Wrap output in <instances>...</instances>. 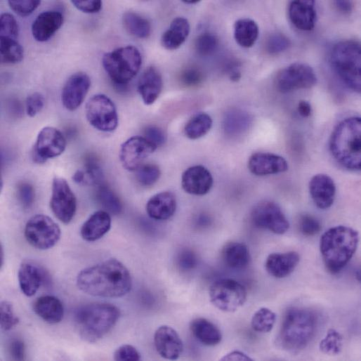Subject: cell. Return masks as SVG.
<instances>
[{"label":"cell","instance_id":"cell-6","mask_svg":"<svg viewBox=\"0 0 361 361\" xmlns=\"http://www.w3.org/2000/svg\"><path fill=\"white\" fill-rule=\"evenodd\" d=\"M332 67L342 81L353 91H361V48L359 42L342 41L332 48Z\"/></svg>","mask_w":361,"mask_h":361},{"label":"cell","instance_id":"cell-37","mask_svg":"<svg viewBox=\"0 0 361 361\" xmlns=\"http://www.w3.org/2000/svg\"><path fill=\"white\" fill-rule=\"evenodd\" d=\"M23 56V48L16 39L1 37V62L2 63H18L22 61Z\"/></svg>","mask_w":361,"mask_h":361},{"label":"cell","instance_id":"cell-31","mask_svg":"<svg viewBox=\"0 0 361 361\" xmlns=\"http://www.w3.org/2000/svg\"><path fill=\"white\" fill-rule=\"evenodd\" d=\"M221 256L225 264L232 269H244L250 261L249 251L247 245L237 242L225 244Z\"/></svg>","mask_w":361,"mask_h":361},{"label":"cell","instance_id":"cell-24","mask_svg":"<svg viewBox=\"0 0 361 361\" xmlns=\"http://www.w3.org/2000/svg\"><path fill=\"white\" fill-rule=\"evenodd\" d=\"M289 15L294 25L303 31L312 30L316 22L317 14L313 0L294 1L289 7Z\"/></svg>","mask_w":361,"mask_h":361},{"label":"cell","instance_id":"cell-15","mask_svg":"<svg viewBox=\"0 0 361 361\" xmlns=\"http://www.w3.org/2000/svg\"><path fill=\"white\" fill-rule=\"evenodd\" d=\"M157 147L143 136H133L124 141L120 147L119 159L123 167L129 171H137L144 160Z\"/></svg>","mask_w":361,"mask_h":361},{"label":"cell","instance_id":"cell-23","mask_svg":"<svg viewBox=\"0 0 361 361\" xmlns=\"http://www.w3.org/2000/svg\"><path fill=\"white\" fill-rule=\"evenodd\" d=\"M299 261V254L296 251L272 253L265 260V268L273 277L283 278L294 270Z\"/></svg>","mask_w":361,"mask_h":361},{"label":"cell","instance_id":"cell-34","mask_svg":"<svg viewBox=\"0 0 361 361\" xmlns=\"http://www.w3.org/2000/svg\"><path fill=\"white\" fill-rule=\"evenodd\" d=\"M122 21L126 30L137 38H147L150 34V22L136 13L131 11L125 13Z\"/></svg>","mask_w":361,"mask_h":361},{"label":"cell","instance_id":"cell-22","mask_svg":"<svg viewBox=\"0 0 361 361\" xmlns=\"http://www.w3.org/2000/svg\"><path fill=\"white\" fill-rule=\"evenodd\" d=\"M176 205V198L173 192H160L148 199L146 204V212L152 219L165 221L173 216Z\"/></svg>","mask_w":361,"mask_h":361},{"label":"cell","instance_id":"cell-2","mask_svg":"<svg viewBox=\"0 0 361 361\" xmlns=\"http://www.w3.org/2000/svg\"><path fill=\"white\" fill-rule=\"evenodd\" d=\"M358 241V232L348 226L337 225L325 231L320 238V250L327 271L339 273L354 255Z\"/></svg>","mask_w":361,"mask_h":361},{"label":"cell","instance_id":"cell-9","mask_svg":"<svg viewBox=\"0 0 361 361\" xmlns=\"http://www.w3.org/2000/svg\"><path fill=\"white\" fill-rule=\"evenodd\" d=\"M24 233L28 243L41 250L54 247L61 236L58 225L49 216L44 214L32 216L25 225Z\"/></svg>","mask_w":361,"mask_h":361},{"label":"cell","instance_id":"cell-12","mask_svg":"<svg viewBox=\"0 0 361 361\" xmlns=\"http://www.w3.org/2000/svg\"><path fill=\"white\" fill-rule=\"evenodd\" d=\"M251 219L258 228L282 235L289 228V223L280 207L271 201L258 203L252 209Z\"/></svg>","mask_w":361,"mask_h":361},{"label":"cell","instance_id":"cell-14","mask_svg":"<svg viewBox=\"0 0 361 361\" xmlns=\"http://www.w3.org/2000/svg\"><path fill=\"white\" fill-rule=\"evenodd\" d=\"M66 140L61 131L52 126L43 128L38 133L32 152V158L37 164L60 155L65 150Z\"/></svg>","mask_w":361,"mask_h":361},{"label":"cell","instance_id":"cell-30","mask_svg":"<svg viewBox=\"0 0 361 361\" xmlns=\"http://www.w3.org/2000/svg\"><path fill=\"white\" fill-rule=\"evenodd\" d=\"M190 329L193 336L204 345L214 346L221 341L220 329L206 318L193 319L190 322Z\"/></svg>","mask_w":361,"mask_h":361},{"label":"cell","instance_id":"cell-5","mask_svg":"<svg viewBox=\"0 0 361 361\" xmlns=\"http://www.w3.org/2000/svg\"><path fill=\"white\" fill-rule=\"evenodd\" d=\"M317 317L310 310L291 307L284 316L278 342L281 347L290 352L304 349L313 339L317 327Z\"/></svg>","mask_w":361,"mask_h":361},{"label":"cell","instance_id":"cell-28","mask_svg":"<svg viewBox=\"0 0 361 361\" xmlns=\"http://www.w3.org/2000/svg\"><path fill=\"white\" fill-rule=\"evenodd\" d=\"M33 310L39 317L49 324L60 322L64 315L62 302L51 295H44L36 299L33 303Z\"/></svg>","mask_w":361,"mask_h":361},{"label":"cell","instance_id":"cell-59","mask_svg":"<svg viewBox=\"0 0 361 361\" xmlns=\"http://www.w3.org/2000/svg\"><path fill=\"white\" fill-rule=\"evenodd\" d=\"M72 180L78 185H87L86 175L84 170L78 169L76 171L72 176Z\"/></svg>","mask_w":361,"mask_h":361},{"label":"cell","instance_id":"cell-61","mask_svg":"<svg viewBox=\"0 0 361 361\" xmlns=\"http://www.w3.org/2000/svg\"><path fill=\"white\" fill-rule=\"evenodd\" d=\"M199 1H197V0H184L183 1V2H184L185 4H197L198 3Z\"/></svg>","mask_w":361,"mask_h":361},{"label":"cell","instance_id":"cell-38","mask_svg":"<svg viewBox=\"0 0 361 361\" xmlns=\"http://www.w3.org/2000/svg\"><path fill=\"white\" fill-rule=\"evenodd\" d=\"M276 321V315L268 308H261L253 315L251 321L252 329L260 333L270 332Z\"/></svg>","mask_w":361,"mask_h":361},{"label":"cell","instance_id":"cell-36","mask_svg":"<svg viewBox=\"0 0 361 361\" xmlns=\"http://www.w3.org/2000/svg\"><path fill=\"white\" fill-rule=\"evenodd\" d=\"M211 126V117L206 113L200 112L194 115L186 123L185 134L190 139H197L206 134Z\"/></svg>","mask_w":361,"mask_h":361},{"label":"cell","instance_id":"cell-39","mask_svg":"<svg viewBox=\"0 0 361 361\" xmlns=\"http://www.w3.org/2000/svg\"><path fill=\"white\" fill-rule=\"evenodd\" d=\"M320 350L324 354L335 355L342 349V336L334 329H329L319 345Z\"/></svg>","mask_w":361,"mask_h":361},{"label":"cell","instance_id":"cell-42","mask_svg":"<svg viewBox=\"0 0 361 361\" xmlns=\"http://www.w3.org/2000/svg\"><path fill=\"white\" fill-rule=\"evenodd\" d=\"M85 173L87 185H100L103 183V173L98 160L93 155H88L85 159Z\"/></svg>","mask_w":361,"mask_h":361},{"label":"cell","instance_id":"cell-44","mask_svg":"<svg viewBox=\"0 0 361 361\" xmlns=\"http://www.w3.org/2000/svg\"><path fill=\"white\" fill-rule=\"evenodd\" d=\"M0 22L1 37L16 39L19 27L15 18L10 13H4L1 15Z\"/></svg>","mask_w":361,"mask_h":361},{"label":"cell","instance_id":"cell-33","mask_svg":"<svg viewBox=\"0 0 361 361\" xmlns=\"http://www.w3.org/2000/svg\"><path fill=\"white\" fill-rule=\"evenodd\" d=\"M251 120L250 116L247 112L239 110H232L225 116L224 131L229 136L240 135L248 129Z\"/></svg>","mask_w":361,"mask_h":361},{"label":"cell","instance_id":"cell-51","mask_svg":"<svg viewBox=\"0 0 361 361\" xmlns=\"http://www.w3.org/2000/svg\"><path fill=\"white\" fill-rule=\"evenodd\" d=\"M44 98L39 92H34L27 96L25 102L26 112L28 116L33 117L39 113L44 106Z\"/></svg>","mask_w":361,"mask_h":361},{"label":"cell","instance_id":"cell-26","mask_svg":"<svg viewBox=\"0 0 361 361\" xmlns=\"http://www.w3.org/2000/svg\"><path fill=\"white\" fill-rule=\"evenodd\" d=\"M111 228V217L104 210L93 213L82 225L80 234L87 242H94L103 237Z\"/></svg>","mask_w":361,"mask_h":361},{"label":"cell","instance_id":"cell-60","mask_svg":"<svg viewBox=\"0 0 361 361\" xmlns=\"http://www.w3.org/2000/svg\"><path fill=\"white\" fill-rule=\"evenodd\" d=\"M209 218L205 216H202V217L201 216L198 219V223L201 226H202L203 225L207 224L209 223Z\"/></svg>","mask_w":361,"mask_h":361},{"label":"cell","instance_id":"cell-50","mask_svg":"<svg viewBox=\"0 0 361 361\" xmlns=\"http://www.w3.org/2000/svg\"><path fill=\"white\" fill-rule=\"evenodd\" d=\"M18 199L24 208H29L32 206L35 192L33 186L27 182H21L17 188Z\"/></svg>","mask_w":361,"mask_h":361},{"label":"cell","instance_id":"cell-1","mask_svg":"<svg viewBox=\"0 0 361 361\" xmlns=\"http://www.w3.org/2000/svg\"><path fill=\"white\" fill-rule=\"evenodd\" d=\"M77 286L93 296L119 298L130 291L132 280L122 262L110 258L81 270L77 277Z\"/></svg>","mask_w":361,"mask_h":361},{"label":"cell","instance_id":"cell-25","mask_svg":"<svg viewBox=\"0 0 361 361\" xmlns=\"http://www.w3.org/2000/svg\"><path fill=\"white\" fill-rule=\"evenodd\" d=\"M163 86L160 72L155 67L150 66L145 70L138 82V91L143 103L151 105L159 97Z\"/></svg>","mask_w":361,"mask_h":361},{"label":"cell","instance_id":"cell-57","mask_svg":"<svg viewBox=\"0 0 361 361\" xmlns=\"http://www.w3.org/2000/svg\"><path fill=\"white\" fill-rule=\"evenodd\" d=\"M297 110L299 114L303 117H309L312 112L310 104L306 100L299 101Z\"/></svg>","mask_w":361,"mask_h":361},{"label":"cell","instance_id":"cell-21","mask_svg":"<svg viewBox=\"0 0 361 361\" xmlns=\"http://www.w3.org/2000/svg\"><path fill=\"white\" fill-rule=\"evenodd\" d=\"M63 23V14L56 11L41 13L32 25V33L34 39L39 42L48 41L60 29Z\"/></svg>","mask_w":361,"mask_h":361},{"label":"cell","instance_id":"cell-32","mask_svg":"<svg viewBox=\"0 0 361 361\" xmlns=\"http://www.w3.org/2000/svg\"><path fill=\"white\" fill-rule=\"evenodd\" d=\"M258 36V27L255 21L249 18L237 20L234 25V37L243 48L254 46Z\"/></svg>","mask_w":361,"mask_h":361},{"label":"cell","instance_id":"cell-47","mask_svg":"<svg viewBox=\"0 0 361 361\" xmlns=\"http://www.w3.org/2000/svg\"><path fill=\"white\" fill-rule=\"evenodd\" d=\"M8 4L10 8L20 16H27L35 11L41 4L39 0H9Z\"/></svg>","mask_w":361,"mask_h":361},{"label":"cell","instance_id":"cell-17","mask_svg":"<svg viewBox=\"0 0 361 361\" xmlns=\"http://www.w3.org/2000/svg\"><path fill=\"white\" fill-rule=\"evenodd\" d=\"M154 343L157 353L164 359H178L183 349V344L176 331L168 325L157 329L154 334Z\"/></svg>","mask_w":361,"mask_h":361},{"label":"cell","instance_id":"cell-49","mask_svg":"<svg viewBox=\"0 0 361 361\" xmlns=\"http://www.w3.org/2000/svg\"><path fill=\"white\" fill-rule=\"evenodd\" d=\"M203 78L202 71L194 67L185 69L180 76V83L186 87H193L200 84Z\"/></svg>","mask_w":361,"mask_h":361},{"label":"cell","instance_id":"cell-19","mask_svg":"<svg viewBox=\"0 0 361 361\" xmlns=\"http://www.w3.org/2000/svg\"><path fill=\"white\" fill-rule=\"evenodd\" d=\"M286 159L277 155L270 152H256L249 157L248 168L256 176H266L283 173L288 170Z\"/></svg>","mask_w":361,"mask_h":361},{"label":"cell","instance_id":"cell-10","mask_svg":"<svg viewBox=\"0 0 361 361\" xmlns=\"http://www.w3.org/2000/svg\"><path fill=\"white\" fill-rule=\"evenodd\" d=\"M85 114L88 123L100 131L112 132L118 126L116 107L104 94H96L89 98L85 106Z\"/></svg>","mask_w":361,"mask_h":361},{"label":"cell","instance_id":"cell-48","mask_svg":"<svg viewBox=\"0 0 361 361\" xmlns=\"http://www.w3.org/2000/svg\"><path fill=\"white\" fill-rule=\"evenodd\" d=\"M290 45L289 39L282 34H272L267 41L266 49L270 54L281 53Z\"/></svg>","mask_w":361,"mask_h":361},{"label":"cell","instance_id":"cell-8","mask_svg":"<svg viewBox=\"0 0 361 361\" xmlns=\"http://www.w3.org/2000/svg\"><path fill=\"white\" fill-rule=\"evenodd\" d=\"M211 303L218 310L232 313L246 302L247 291L239 282L232 279H220L211 284L209 291Z\"/></svg>","mask_w":361,"mask_h":361},{"label":"cell","instance_id":"cell-41","mask_svg":"<svg viewBox=\"0 0 361 361\" xmlns=\"http://www.w3.org/2000/svg\"><path fill=\"white\" fill-rule=\"evenodd\" d=\"M218 47V39L216 37L209 32H204L199 34L195 42L196 52L202 56L211 55Z\"/></svg>","mask_w":361,"mask_h":361},{"label":"cell","instance_id":"cell-43","mask_svg":"<svg viewBox=\"0 0 361 361\" xmlns=\"http://www.w3.org/2000/svg\"><path fill=\"white\" fill-rule=\"evenodd\" d=\"M1 327L4 331L11 330L19 322V318L15 315L13 306L7 301L1 302Z\"/></svg>","mask_w":361,"mask_h":361},{"label":"cell","instance_id":"cell-7","mask_svg":"<svg viewBox=\"0 0 361 361\" xmlns=\"http://www.w3.org/2000/svg\"><path fill=\"white\" fill-rule=\"evenodd\" d=\"M102 64L112 81L124 85L131 81L139 72L142 57L136 47L122 46L104 54Z\"/></svg>","mask_w":361,"mask_h":361},{"label":"cell","instance_id":"cell-4","mask_svg":"<svg viewBox=\"0 0 361 361\" xmlns=\"http://www.w3.org/2000/svg\"><path fill=\"white\" fill-rule=\"evenodd\" d=\"M361 119L351 117L342 120L334 129L330 140V152L343 167L357 171L361 167Z\"/></svg>","mask_w":361,"mask_h":361},{"label":"cell","instance_id":"cell-45","mask_svg":"<svg viewBox=\"0 0 361 361\" xmlns=\"http://www.w3.org/2000/svg\"><path fill=\"white\" fill-rule=\"evenodd\" d=\"M298 227L301 232L306 236L315 235L321 230L320 221L309 214H303L300 216Z\"/></svg>","mask_w":361,"mask_h":361},{"label":"cell","instance_id":"cell-46","mask_svg":"<svg viewBox=\"0 0 361 361\" xmlns=\"http://www.w3.org/2000/svg\"><path fill=\"white\" fill-rule=\"evenodd\" d=\"M176 261L178 266L183 271L193 270L198 263L196 254L190 249H181L178 254Z\"/></svg>","mask_w":361,"mask_h":361},{"label":"cell","instance_id":"cell-20","mask_svg":"<svg viewBox=\"0 0 361 361\" xmlns=\"http://www.w3.org/2000/svg\"><path fill=\"white\" fill-rule=\"evenodd\" d=\"M309 192L315 204L321 209H326L334 203L336 185L330 176L319 173L311 178L309 182Z\"/></svg>","mask_w":361,"mask_h":361},{"label":"cell","instance_id":"cell-3","mask_svg":"<svg viewBox=\"0 0 361 361\" xmlns=\"http://www.w3.org/2000/svg\"><path fill=\"white\" fill-rule=\"evenodd\" d=\"M119 316L120 310L114 305L92 303L77 310L74 323L81 339L96 343L112 330Z\"/></svg>","mask_w":361,"mask_h":361},{"label":"cell","instance_id":"cell-13","mask_svg":"<svg viewBox=\"0 0 361 361\" xmlns=\"http://www.w3.org/2000/svg\"><path fill=\"white\" fill-rule=\"evenodd\" d=\"M50 207L55 216L65 224H68L75 214L77 199L63 178L55 177L53 180Z\"/></svg>","mask_w":361,"mask_h":361},{"label":"cell","instance_id":"cell-11","mask_svg":"<svg viewBox=\"0 0 361 361\" xmlns=\"http://www.w3.org/2000/svg\"><path fill=\"white\" fill-rule=\"evenodd\" d=\"M317 82L313 68L305 63H295L282 70L276 76L275 86L282 93L310 88Z\"/></svg>","mask_w":361,"mask_h":361},{"label":"cell","instance_id":"cell-29","mask_svg":"<svg viewBox=\"0 0 361 361\" xmlns=\"http://www.w3.org/2000/svg\"><path fill=\"white\" fill-rule=\"evenodd\" d=\"M190 33L188 20L183 17L174 18L169 27L162 36V46L168 50L179 48L186 40Z\"/></svg>","mask_w":361,"mask_h":361},{"label":"cell","instance_id":"cell-56","mask_svg":"<svg viewBox=\"0 0 361 361\" xmlns=\"http://www.w3.org/2000/svg\"><path fill=\"white\" fill-rule=\"evenodd\" d=\"M221 360H253L251 357H250L246 353L239 351V350H233L230 353L225 355L223 357L221 358Z\"/></svg>","mask_w":361,"mask_h":361},{"label":"cell","instance_id":"cell-27","mask_svg":"<svg viewBox=\"0 0 361 361\" xmlns=\"http://www.w3.org/2000/svg\"><path fill=\"white\" fill-rule=\"evenodd\" d=\"M41 270L31 261H24L20 264L18 278L20 289L25 296H32L39 290L44 280Z\"/></svg>","mask_w":361,"mask_h":361},{"label":"cell","instance_id":"cell-16","mask_svg":"<svg viewBox=\"0 0 361 361\" xmlns=\"http://www.w3.org/2000/svg\"><path fill=\"white\" fill-rule=\"evenodd\" d=\"M91 86L88 75L83 72L72 74L66 81L61 93V101L69 111L77 110L83 103Z\"/></svg>","mask_w":361,"mask_h":361},{"label":"cell","instance_id":"cell-35","mask_svg":"<svg viewBox=\"0 0 361 361\" xmlns=\"http://www.w3.org/2000/svg\"><path fill=\"white\" fill-rule=\"evenodd\" d=\"M96 199L110 214L118 215L122 211V204L119 197L107 185L100 183L96 190Z\"/></svg>","mask_w":361,"mask_h":361},{"label":"cell","instance_id":"cell-62","mask_svg":"<svg viewBox=\"0 0 361 361\" xmlns=\"http://www.w3.org/2000/svg\"><path fill=\"white\" fill-rule=\"evenodd\" d=\"M1 266L3 265L4 263V251H3V249H2V247H1Z\"/></svg>","mask_w":361,"mask_h":361},{"label":"cell","instance_id":"cell-40","mask_svg":"<svg viewBox=\"0 0 361 361\" xmlns=\"http://www.w3.org/2000/svg\"><path fill=\"white\" fill-rule=\"evenodd\" d=\"M136 171L137 180L143 186L153 185L161 175L159 168L154 164H143Z\"/></svg>","mask_w":361,"mask_h":361},{"label":"cell","instance_id":"cell-18","mask_svg":"<svg viewBox=\"0 0 361 361\" xmlns=\"http://www.w3.org/2000/svg\"><path fill=\"white\" fill-rule=\"evenodd\" d=\"M214 183L210 171L204 166L196 165L188 168L182 174L181 185L189 194L204 195L209 192Z\"/></svg>","mask_w":361,"mask_h":361},{"label":"cell","instance_id":"cell-52","mask_svg":"<svg viewBox=\"0 0 361 361\" xmlns=\"http://www.w3.org/2000/svg\"><path fill=\"white\" fill-rule=\"evenodd\" d=\"M141 358L140 353L131 345L125 344L119 347L114 353V360L119 361H136Z\"/></svg>","mask_w":361,"mask_h":361},{"label":"cell","instance_id":"cell-58","mask_svg":"<svg viewBox=\"0 0 361 361\" xmlns=\"http://www.w3.org/2000/svg\"><path fill=\"white\" fill-rule=\"evenodd\" d=\"M334 4L338 10L344 14H348L350 13L353 9L352 2L349 1L339 0L336 1Z\"/></svg>","mask_w":361,"mask_h":361},{"label":"cell","instance_id":"cell-55","mask_svg":"<svg viewBox=\"0 0 361 361\" xmlns=\"http://www.w3.org/2000/svg\"><path fill=\"white\" fill-rule=\"evenodd\" d=\"M71 2L78 10L86 13H98L102 8L103 5L100 0H73Z\"/></svg>","mask_w":361,"mask_h":361},{"label":"cell","instance_id":"cell-54","mask_svg":"<svg viewBox=\"0 0 361 361\" xmlns=\"http://www.w3.org/2000/svg\"><path fill=\"white\" fill-rule=\"evenodd\" d=\"M8 351L11 358L13 360H24L25 359V344L20 339L15 338L10 341Z\"/></svg>","mask_w":361,"mask_h":361},{"label":"cell","instance_id":"cell-53","mask_svg":"<svg viewBox=\"0 0 361 361\" xmlns=\"http://www.w3.org/2000/svg\"><path fill=\"white\" fill-rule=\"evenodd\" d=\"M144 138L157 148L164 144L166 135L164 131L155 126H148L144 130Z\"/></svg>","mask_w":361,"mask_h":361}]
</instances>
